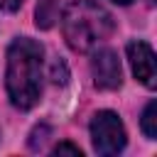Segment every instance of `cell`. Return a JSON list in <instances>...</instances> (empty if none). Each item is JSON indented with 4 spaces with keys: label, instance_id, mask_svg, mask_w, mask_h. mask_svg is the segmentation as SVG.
<instances>
[{
    "label": "cell",
    "instance_id": "obj_1",
    "mask_svg": "<svg viewBox=\"0 0 157 157\" xmlns=\"http://www.w3.org/2000/svg\"><path fill=\"white\" fill-rule=\"evenodd\" d=\"M42 44L20 37L7 49V96L15 108L29 110L42 93Z\"/></svg>",
    "mask_w": 157,
    "mask_h": 157
},
{
    "label": "cell",
    "instance_id": "obj_2",
    "mask_svg": "<svg viewBox=\"0 0 157 157\" xmlns=\"http://www.w3.org/2000/svg\"><path fill=\"white\" fill-rule=\"evenodd\" d=\"M64 39L74 52H91L113 32V17L93 0H74L61 15Z\"/></svg>",
    "mask_w": 157,
    "mask_h": 157
},
{
    "label": "cell",
    "instance_id": "obj_3",
    "mask_svg": "<svg viewBox=\"0 0 157 157\" xmlns=\"http://www.w3.org/2000/svg\"><path fill=\"white\" fill-rule=\"evenodd\" d=\"M91 140L98 155H118L125 147V128L113 110H98L91 118Z\"/></svg>",
    "mask_w": 157,
    "mask_h": 157
},
{
    "label": "cell",
    "instance_id": "obj_4",
    "mask_svg": "<svg viewBox=\"0 0 157 157\" xmlns=\"http://www.w3.org/2000/svg\"><path fill=\"white\" fill-rule=\"evenodd\" d=\"M91 71H93V83L103 91H113L123 81V69L118 61V54L113 49H101L91 59Z\"/></svg>",
    "mask_w": 157,
    "mask_h": 157
},
{
    "label": "cell",
    "instance_id": "obj_5",
    "mask_svg": "<svg viewBox=\"0 0 157 157\" xmlns=\"http://www.w3.org/2000/svg\"><path fill=\"white\" fill-rule=\"evenodd\" d=\"M128 59L132 66V74L140 83L147 88L157 86V69H155V52L147 42H130L128 44Z\"/></svg>",
    "mask_w": 157,
    "mask_h": 157
},
{
    "label": "cell",
    "instance_id": "obj_6",
    "mask_svg": "<svg viewBox=\"0 0 157 157\" xmlns=\"http://www.w3.org/2000/svg\"><path fill=\"white\" fill-rule=\"evenodd\" d=\"M56 17H59L56 0H39V5H37V27L49 29Z\"/></svg>",
    "mask_w": 157,
    "mask_h": 157
},
{
    "label": "cell",
    "instance_id": "obj_7",
    "mask_svg": "<svg viewBox=\"0 0 157 157\" xmlns=\"http://www.w3.org/2000/svg\"><path fill=\"white\" fill-rule=\"evenodd\" d=\"M142 132L150 140L157 137V103L155 101H150L147 108H145V113H142Z\"/></svg>",
    "mask_w": 157,
    "mask_h": 157
},
{
    "label": "cell",
    "instance_id": "obj_8",
    "mask_svg": "<svg viewBox=\"0 0 157 157\" xmlns=\"http://www.w3.org/2000/svg\"><path fill=\"white\" fill-rule=\"evenodd\" d=\"M49 135H52L49 125H37V128L32 130V135H29V147H32V150H42Z\"/></svg>",
    "mask_w": 157,
    "mask_h": 157
},
{
    "label": "cell",
    "instance_id": "obj_9",
    "mask_svg": "<svg viewBox=\"0 0 157 157\" xmlns=\"http://www.w3.org/2000/svg\"><path fill=\"white\" fill-rule=\"evenodd\" d=\"M66 78H69L66 64H64L61 59H54V61H52V81L61 86V83H66Z\"/></svg>",
    "mask_w": 157,
    "mask_h": 157
},
{
    "label": "cell",
    "instance_id": "obj_10",
    "mask_svg": "<svg viewBox=\"0 0 157 157\" xmlns=\"http://www.w3.org/2000/svg\"><path fill=\"white\" fill-rule=\"evenodd\" d=\"M54 155H74V157H81V150L76 145H71V142H59L54 147Z\"/></svg>",
    "mask_w": 157,
    "mask_h": 157
},
{
    "label": "cell",
    "instance_id": "obj_11",
    "mask_svg": "<svg viewBox=\"0 0 157 157\" xmlns=\"http://www.w3.org/2000/svg\"><path fill=\"white\" fill-rule=\"evenodd\" d=\"M22 2H25V0H0V10H5V12H15V10H20Z\"/></svg>",
    "mask_w": 157,
    "mask_h": 157
},
{
    "label": "cell",
    "instance_id": "obj_12",
    "mask_svg": "<svg viewBox=\"0 0 157 157\" xmlns=\"http://www.w3.org/2000/svg\"><path fill=\"white\" fill-rule=\"evenodd\" d=\"M113 2H118V5H130L132 0H113Z\"/></svg>",
    "mask_w": 157,
    "mask_h": 157
},
{
    "label": "cell",
    "instance_id": "obj_13",
    "mask_svg": "<svg viewBox=\"0 0 157 157\" xmlns=\"http://www.w3.org/2000/svg\"><path fill=\"white\" fill-rule=\"evenodd\" d=\"M147 2H150V5H152V2H155V0H147Z\"/></svg>",
    "mask_w": 157,
    "mask_h": 157
}]
</instances>
